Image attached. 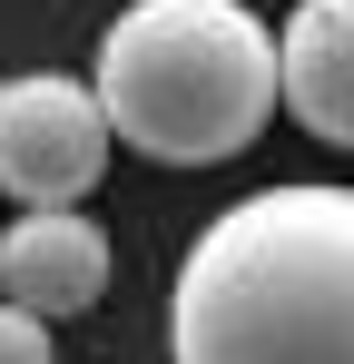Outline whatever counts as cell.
<instances>
[{
    "instance_id": "cell-1",
    "label": "cell",
    "mask_w": 354,
    "mask_h": 364,
    "mask_svg": "<svg viewBox=\"0 0 354 364\" xmlns=\"http://www.w3.org/2000/svg\"><path fill=\"white\" fill-rule=\"evenodd\" d=\"M168 364H354V187H256L168 286Z\"/></svg>"
},
{
    "instance_id": "cell-2",
    "label": "cell",
    "mask_w": 354,
    "mask_h": 364,
    "mask_svg": "<svg viewBox=\"0 0 354 364\" xmlns=\"http://www.w3.org/2000/svg\"><path fill=\"white\" fill-rule=\"evenodd\" d=\"M109 128L158 168H227L286 109V40L246 0H128L89 69Z\"/></svg>"
},
{
    "instance_id": "cell-3",
    "label": "cell",
    "mask_w": 354,
    "mask_h": 364,
    "mask_svg": "<svg viewBox=\"0 0 354 364\" xmlns=\"http://www.w3.org/2000/svg\"><path fill=\"white\" fill-rule=\"evenodd\" d=\"M109 148L118 128L89 79H59V69L0 79V197L10 207H79L109 178Z\"/></svg>"
},
{
    "instance_id": "cell-4",
    "label": "cell",
    "mask_w": 354,
    "mask_h": 364,
    "mask_svg": "<svg viewBox=\"0 0 354 364\" xmlns=\"http://www.w3.org/2000/svg\"><path fill=\"white\" fill-rule=\"evenodd\" d=\"M0 296L50 315V325L89 315L109 296V227L89 207H20L0 227Z\"/></svg>"
},
{
    "instance_id": "cell-5",
    "label": "cell",
    "mask_w": 354,
    "mask_h": 364,
    "mask_svg": "<svg viewBox=\"0 0 354 364\" xmlns=\"http://www.w3.org/2000/svg\"><path fill=\"white\" fill-rule=\"evenodd\" d=\"M276 40H286V119L325 148H354V0H295Z\"/></svg>"
},
{
    "instance_id": "cell-6",
    "label": "cell",
    "mask_w": 354,
    "mask_h": 364,
    "mask_svg": "<svg viewBox=\"0 0 354 364\" xmlns=\"http://www.w3.org/2000/svg\"><path fill=\"white\" fill-rule=\"evenodd\" d=\"M0 364H59L50 315H30V305H10V296H0Z\"/></svg>"
}]
</instances>
